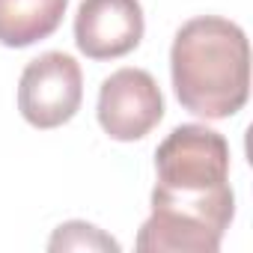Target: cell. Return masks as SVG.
Returning a JSON list of instances; mask_svg holds the SVG:
<instances>
[{
    "label": "cell",
    "instance_id": "obj_1",
    "mask_svg": "<svg viewBox=\"0 0 253 253\" xmlns=\"http://www.w3.org/2000/svg\"><path fill=\"white\" fill-rule=\"evenodd\" d=\"M152 214L137 232L140 253H214L235 214L229 143L206 125H179L155 152Z\"/></svg>",
    "mask_w": 253,
    "mask_h": 253
},
{
    "label": "cell",
    "instance_id": "obj_2",
    "mask_svg": "<svg viewBox=\"0 0 253 253\" xmlns=\"http://www.w3.org/2000/svg\"><path fill=\"white\" fill-rule=\"evenodd\" d=\"M179 104L203 119L235 116L250 95V45L244 30L220 15H200L179 27L170 48Z\"/></svg>",
    "mask_w": 253,
    "mask_h": 253
},
{
    "label": "cell",
    "instance_id": "obj_3",
    "mask_svg": "<svg viewBox=\"0 0 253 253\" xmlns=\"http://www.w3.org/2000/svg\"><path fill=\"white\" fill-rule=\"evenodd\" d=\"M84 101V75L75 57L48 51L30 60L18 81V110L33 128H60Z\"/></svg>",
    "mask_w": 253,
    "mask_h": 253
},
{
    "label": "cell",
    "instance_id": "obj_4",
    "mask_svg": "<svg viewBox=\"0 0 253 253\" xmlns=\"http://www.w3.org/2000/svg\"><path fill=\"white\" fill-rule=\"evenodd\" d=\"M164 116V95L143 69H119L98 89V125L113 140L146 137Z\"/></svg>",
    "mask_w": 253,
    "mask_h": 253
},
{
    "label": "cell",
    "instance_id": "obj_5",
    "mask_svg": "<svg viewBox=\"0 0 253 253\" xmlns=\"http://www.w3.org/2000/svg\"><path fill=\"white\" fill-rule=\"evenodd\" d=\"M140 0H84L75 15V42L89 60H116L143 39Z\"/></svg>",
    "mask_w": 253,
    "mask_h": 253
},
{
    "label": "cell",
    "instance_id": "obj_6",
    "mask_svg": "<svg viewBox=\"0 0 253 253\" xmlns=\"http://www.w3.org/2000/svg\"><path fill=\"white\" fill-rule=\"evenodd\" d=\"M69 0H0V45L27 48L48 39L63 15Z\"/></svg>",
    "mask_w": 253,
    "mask_h": 253
},
{
    "label": "cell",
    "instance_id": "obj_7",
    "mask_svg": "<svg viewBox=\"0 0 253 253\" xmlns=\"http://www.w3.org/2000/svg\"><path fill=\"white\" fill-rule=\"evenodd\" d=\"M48 250L51 253H60V250H119V244L92 223L69 220V223L57 226L54 238L48 241Z\"/></svg>",
    "mask_w": 253,
    "mask_h": 253
}]
</instances>
